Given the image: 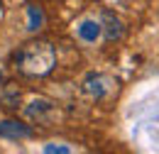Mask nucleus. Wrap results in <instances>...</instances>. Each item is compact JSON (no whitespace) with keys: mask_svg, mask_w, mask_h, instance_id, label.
Masks as SVG:
<instances>
[{"mask_svg":"<svg viewBox=\"0 0 159 154\" xmlns=\"http://www.w3.org/2000/svg\"><path fill=\"white\" fill-rule=\"evenodd\" d=\"M15 69L25 76H47L57 66V49L52 42H27L15 52Z\"/></svg>","mask_w":159,"mask_h":154,"instance_id":"nucleus-1","label":"nucleus"},{"mask_svg":"<svg viewBox=\"0 0 159 154\" xmlns=\"http://www.w3.org/2000/svg\"><path fill=\"white\" fill-rule=\"evenodd\" d=\"M83 91L96 100H103V98L113 96L118 91V81L108 74H88L83 81Z\"/></svg>","mask_w":159,"mask_h":154,"instance_id":"nucleus-2","label":"nucleus"},{"mask_svg":"<svg viewBox=\"0 0 159 154\" xmlns=\"http://www.w3.org/2000/svg\"><path fill=\"white\" fill-rule=\"evenodd\" d=\"M25 115L34 122H39V125H52L59 113H57V105L52 100H32L25 108Z\"/></svg>","mask_w":159,"mask_h":154,"instance_id":"nucleus-3","label":"nucleus"},{"mask_svg":"<svg viewBox=\"0 0 159 154\" xmlns=\"http://www.w3.org/2000/svg\"><path fill=\"white\" fill-rule=\"evenodd\" d=\"M34 130L20 120H0V137L5 139H30Z\"/></svg>","mask_w":159,"mask_h":154,"instance_id":"nucleus-4","label":"nucleus"},{"mask_svg":"<svg viewBox=\"0 0 159 154\" xmlns=\"http://www.w3.org/2000/svg\"><path fill=\"white\" fill-rule=\"evenodd\" d=\"M100 29L105 32V39H108V42L120 39V37H122V32H125V29H122V22H120L113 12H108V10H105L103 17H100Z\"/></svg>","mask_w":159,"mask_h":154,"instance_id":"nucleus-5","label":"nucleus"},{"mask_svg":"<svg viewBox=\"0 0 159 154\" xmlns=\"http://www.w3.org/2000/svg\"><path fill=\"white\" fill-rule=\"evenodd\" d=\"M100 34H103V29H100V22L96 20H83L79 25V37L83 42H96Z\"/></svg>","mask_w":159,"mask_h":154,"instance_id":"nucleus-6","label":"nucleus"},{"mask_svg":"<svg viewBox=\"0 0 159 154\" xmlns=\"http://www.w3.org/2000/svg\"><path fill=\"white\" fill-rule=\"evenodd\" d=\"M27 17H30V22H27V29L30 32H37V29L44 27V12L34 2H27Z\"/></svg>","mask_w":159,"mask_h":154,"instance_id":"nucleus-7","label":"nucleus"},{"mask_svg":"<svg viewBox=\"0 0 159 154\" xmlns=\"http://www.w3.org/2000/svg\"><path fill=\"white\" fill-rule=\"evenodd\" d=\"M0 100L5 103V108H17V103H20V91H17V86H5V91H2V96Z\"/></svg>","mask_w":159,"mask_h":154,"instance_id":"nucleus-8","label":"nucleus"},{"mask_svg":"<svg viewBox=\"0 0 159 154\" xmlns=\"http://www.w3.org/2000/svg\"><path fill=\"white\" fill-rule=\"evenodd\" d=\"M44 152L47 154H69L71 152V147H66V144H47V147H44Z\"/></svg>","mask_w":159,"mask_h":154,"instance_id":"nucleus-9","label":"nucleus"},{"mask_svg":"<svg viewBox=\"0 0 159 154\" xmlns=\"http://www.w3.org/2000/svg\"><path fill=\"white\" fill-rule=\"evenodd\" d=\"M0 83H2V71H0Z\"/></svg>","mask_w":159,"mask_h":154,"instance_id":"nucleus-10","label":"nucleus"}]
</instances>
